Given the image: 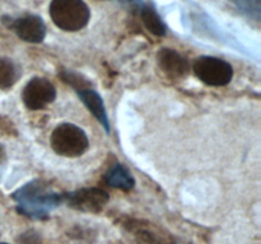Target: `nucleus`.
<instances>
[{"label": "nucleus", "mask_w": 261, "mask_h": 244, "mask_svg": "<svg viewBox=\"0 0 261 244\" xmlns=\"http://www.w3.org/2000/svg\"><path fill=\"white\" fill-rule=\"evenodd\" d=\"M12 198L17 203L18 212L33 220H43L64 202V195L54 192L40 180L25 183L13 193Z\"/></svg>", "instance_id": "nucleus-1"}, {"label": "nucleus", "mask_w": 261, "mask_h": 244, "mask_svg": "<svg viewBox=\"0 0 261 244\" xmlns=\"http://www.w3.org/2000/svg\"><path fill=\"white\" fill-rule=\"evenodd\" d=\"M50 17L60 29L76 32L88 24L91 12L83 0H53Z\"/></svg>", "instance_id": "nucleus-2"}, {"label": "nucleus", "mask_w": 261, "mask_h": 244, "mask_svg": "<svg viewBox=\"0 0 261 244\" xmlns=\"http://www.w3.org/2000/svg\"><path fill=\"white\" fill-rule=\"evenodd\" d=\"M89 146L88 137L81 127L73 124H61L51 135V147L58 155L76 158L83 155Z\"/></svg>", "instance_id": "nucleus-3"}, {"label": "nucleus", "mask_w": 261, "mask_h": 244, "mask_svg": "<svg viewBox=\"0 0 261 244\" xmlns=\"http://www.w3.org/2000/svg\"><path fill=\"white\" fill-rule=\"evenodd\" d=\"M193 70L196 78L211 86H224L231 83L233 78V68L231 64L213 56L196 58Z\"/></svg>", "instance_id": "nucleus-4"}, {"label": "nucleus", "mask_w": 261, "mask_h": 244, "mask_svg": "<svg viewBox=\"0 0 261 244\" xmlns=\"http://www.w3.org/2000/svg\"><path fill=\"white\" fill-rule=\"evenodd\" d=\"M55 98V86L45 78H32L23 88V103L32 111L45 108L46 106L53 103Z\"/></svg>", "instance_id": "nucleus-5"}, {"label": "nucleus", "mask_w": 261, "mask_h": 244, "mask_svg": "<svg viewBox=\"0 0 261 244\" xmlns=\"http://www.w3.org/2000/svg\"><path fill=\"white\" fill-rule=\"evenodd\" d=\"M3 22L13 30L20 40L30 43H40L46 37L45 22L38 15H24V17L12 19L10 17L3 18Z\"/></svg>", "instance_id": "nucleus-6"}, {"label": "nucleus", "mask_w": 261, "mask_h": 244, "mask_svg": "<svg viewBox=\"0 0 261 244\" xmlns=\"http://www.w3.org/2000/svg\"><path fill=\"white\" fill-rule=\"evenodd\" d=\"M109 200L110 196L101 188H83L75 192L64 193V201L70 207L84 212H99Z\"/></svg>", "instance_id": "nucleus-7"}, {"label": "nucleus", "mask_w": 261, "mask_h": 244, "mask_svg": "<svg viewBox=\"0 0 261 244\" xmlns=\"http://www.w3.org/2000/svg\"><path fill=\"white\" fill-rule=\"evenodd\" d=\"M157 61L163 73L171 78H185L190 73L188 58L172 48H161L157 53Z\"/></svg>", "instance_id": "nucleus-8"}, {"label": "nucleus", "mask_w": 261, "mask_h": 244, "mask_svg": "<svg viewBox=\"0 0 261 244\" xmlns=\"http://www.w3.org/2000/svg\"><path fill=\"white\" fill-rule=\"evenodd\" d=\"M76 94H78L79 98L82 99L84 106L89 109V112H91V113L96 117L97 121L102 125L105 131L109 134L110 122H109V117H107L106 107H105V103L103 101H102L101 96H99L96 90L89 88V86L88 88L78 89V90H76Z\"/></svg>", "instance_id": "nucleus-9"}, {"label": "nucleus", "mask_w": 261, "mask_h": 244, "mask_svg": "<svg viewBox=\"0 0 261 244\" xmlns=\"http://www.w3.org/2000/svg\"><path fill=\"white\" fill-rule=\"evenodd\" d=\"M105 180L112 188L122 191H130L135 186V179L129 170L120 163L112 165L105 174Z\"/></svg>", "instance_id": "nucleus-10"}, {"label": "nucleus", "mask_w": 261, "mask_h": 244, "mask_svg": "<svg viewBox=\"0 0 261 244\" xmlns=\"http://www.w3.org/2000/svg\"><path fill=\"white\" fill-rule=\"evenodd\" d=\"M140 17H142L143 23H144L145 28L149 30L150 33L155 36H165L167 32V27H166L165 22L162 18L160 17L154 8L149 4H144L140 7Z\"/></svg>", "instance_id": "nucleus-11"}, {"label": "nucleus", "mask_w": 261, "mask_h": 244, "mask_svg": "<svg viewBox=\"0 0 261 244\" xmlns=\"http://www.w3.org/2000/svg\"><path fill=\"white\" fill-rule=\"evenodd\" d=\"M17 79V66L8 58H0V89H8L13 86Z\"/></svg>", "instance_id": "nucleus-12"}, {"label": "nucleus", "mask_w": 261, "mask_h": 244, "mask_svg": "<svg viewBox=\"0 0 261 244\" xmlns=\"http://www.w3.org/2000/svg\"><path fill=\"white\" fill-rule=\"evenodd\" d=\"M234 7L244 15L255 22H260L261 18V2L260 0H231Z\"/></svg>", "instance_id": "nucleus-13"}, {"label": "nucleus", "mask_w": 261, "mask_h": 244, "mask_svg": "<svg viewBox=\"0 0 261 244\" xmlns=\"http://www.w3.org/2000/svg\"><path fill=\"white\" fill-rule=\"evenodd\" d=\"M4 158V149H3V146L0 145V159H3Z\"/></svg>", "instance_id": "nucleus-14"}, {"label": "nucleus", "mask_w": 261, "mask_h": 244, "mask_svg": "<svg viewBox=\"0 0 261 244\" xmlns=\"http://www.w3.org/2000/svg\"><path fill=\"white\" fill-rule=\"evenodd\" d=\"M0 244H8V243H0Z\"/></svg>", "instance_id": "nucleus-15"}]
</instances>
